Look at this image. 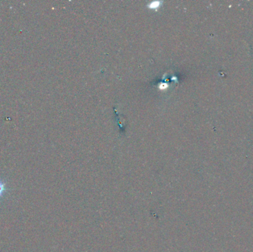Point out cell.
<instances>
[{
	"mask_svg": "<svg viewBox=\"0 0 253 252\" xmlns=\"http://www.w3.org/2000/svg\"><path fill=\"white\" fill-rule=\"evenodd\" d=\"M7 190V186H6V183H4L2 180H0V198L4 195V192Z\"/></svg>",
	"mask_w": 253,
	"mask_h": 252,
	"instance_id": "cell-1",
	"label": "cell"
}]
</instances>
